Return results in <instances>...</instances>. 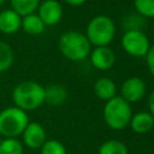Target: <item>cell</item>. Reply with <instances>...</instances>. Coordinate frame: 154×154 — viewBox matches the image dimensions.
Returning <instances> with one entry per match:
<instances>
[{
	"instance_id": "11",
	"label": "cell",
	"mask_w": 154,
	"mask_h": 154,
	"mask_svg": "<svg viewBox=\"0 0 154 154\" xmlns=\"http://www.w3.org/2000/svg\"><path fill=\"white\" fill-rule=\"evenodd\" d=\"M22 17L12 8L0 11V32L5 35H13L20 29Z\"/></svg>"
},
{
	"instance_id": "23",
	"label": "cell",
	"mask_w": 154,
	"mask_h": 154,
	"mask_svg": "<svg viewBox=\"0 0 154 154\" xmlns=\"http://www.w3.org/2000/svg\"><path fill=\"white\" fill-rule=\"evenodd\" d=\"M146 61H147V66H148L150 75L154 77V46H150V48L146 55Z\"/></svg>"
},
{
	"instance_id": "16",
	"label": "cell",
	"mask_w": 154,
	"mask_h": 154,
	"mask_svg": "<svg viewBox=\"0 0 154 154\" xmlns=\"http://www.w3.org/2000/svg\"><path fill=\"white\" fill-rule=\"evenodd\" d=\"M10 8L16 11L20 17L35 13L41 0H8Z\"/></svg>"
},
{
	"instance_id": "20",
	"label": "cell",
	"mask_w": 154,
	"mask_h": 154,
	"mask_svg": "<svg viewBox=\"0 0 154 154\" xmlns=\"http://www.w3.org/2000/svg\"><path fill=\"white\" fill-rule=\"evenodd\" d=\"M134 5L143 18H154V0H134Z\"/></svg>"
},
{
	"instance_id": "7",
	"label": "cell",
	"mask_w": 154,
	"mask_h": 154,
	"mask_svg": "<svg viewBox=\"0 0 154 154\" xmlns=\"http://www.w3.org/2000/svg\"><path fill=\"white\" fill-rule=\"evenodd\" d=\"M37 16L41 18L46 26L57 25L63 18V6L58 0L40 1L37 7Z\"/></svg>"
},
{
	"instance_id": "18",
	"label": "cell",
	"mask_w": 154,
	"mask_h": 154,
	"mask_svg": "<svg viewBox=\"0 0 154 154\" xmlns=\"http://www.w3.org/2000/svg\"><path fill=\"white\" fill-rule=\"evenodd\" d=\"M24 146L17 137H4L0 140V154H23Z\"/></svg>"
},
{
	"instance_id": "12",
	"label": "cell",
	"mask_w": 154,
	"mask_h": 154,
	"mask_svg": "<svg viewBox=\"0 0 154 154\" xmlns=\"http://www.w3.org/2000/svg\"><path fill=\"white\" fill-rule=\"evenodd\" d=\"M129 125L136 134H147L154 126V117L150 114V112H137L132 114Z\"/></svg>"
},
{
	"instance_id": "17",
	"label": "cell",
	"mask_w": 154,
	"mask_h": 154,
	"mask_svg": "<svg viewBox=\"0 0 154 154\" xmlns=\"http://www.w3.org/2000/svg\"><path fill=\"white\" fill-rule=\"evenodd\" d=\"M14 61L13 49L8 43L0 40V73L11 69Z\"/></svg>"
},
{
	"instance_id": "6",
	"label": "cell",
	"mask_w": 154,
	"mask_h": 154,
	"mask_svg": "<svg viewBox=\"0 0 154 154\" xmlns=\"http://www.w3.org/2000/svg\"><path fill=\"white\" fill-rule=\"evenodd\" d=\"M122 47L129 55L141 58L147 55L150 43L142 30H126L122 36Z\"/></svg>"
},
{
	"instance_id": "8",
	"label": "cell",
	"mask_w": 154,
	"mask_h": 154,
	"mask_svg": "<svg viewBox=\"0 0 154 154\" xmlns=\"http://www.w3.org/2000/svg\"><path fill=\"white\" fill-rule=\"evenodd\" d=\"M20 136L23 138V146L30 149L41 148L47 140L45 128L37 122H29Z\"/></svg>"
},
{
	"instance_id": "27",
	"label": "cell",
	"mask_w": 154,
	"mask_h": 154,
	"mask_svg": "<svg viewBox=\"0 0 154 154\" xmlns=\"http://www.w3.org/2000/svg\"><path fill=\"white\" fill-rule=\"evenodd\" d=\"M0 137H1V136H0ZM0 140H1V138H0Z\"/></svg>"
},
{
	"instance_id": "25",
	"label": "cell",
	"mask_w": 154,
	"mask_h": 154,
	"mask_svg": "<svg viewBox=\"0 0 154 154\" xmlns=\"http://www.w3.org/2000/svg\"><path fill=\"white\" fill-rule=\"evenodd\" d=\"M67 5H70V6H81V5H83L87 0H64Z\"/></svg>"
},
{
	"instance_id": "24",
	"label": "cell",
	"mask_w": 154,
	"mask_h": 154,
	"mask_svg": "<svg viewBox=\"0 0 154 154\" xmlns=\"http://www.w3.org/2000/svg\"><path fill=\"white\" fill-rule=\"evenodd\" d=\"M148 107H149V112L150 114L154 117V89L152 90L149 97H148Z\"/></svg>"
},
{
	"instance_id": "22",
	"label": "cell",
	"mask_w": 154,
	"mask_h": 154,
	"mask_svg": "<svg viewBox=\"0 0 154 154\" xmlns=\"http://www.w3.org/2000/svg\"><path fill=\"white\" fill-rule=\"evenodd\" d=\"M142 16H140L138 13L137 14H130L128 17L124 18V22H123V26L125 28V31L126 30H141L142 25H143V20H142Z\"/></svg>"
},
{
	"instance_id": "1",
	"label": "cell",
	"mask_w": 154,
	"mask_h": 154,
	"mask_svg": "<svg viewBox=\"0 0 154 154\" xmlns=\"http://www.w3.org/2000/svg\"><path fill=\"white\" fill-rule=\"evenodd\" d=\"M12 101L25 112L34 111L45 102V87L35 81H23L13 88Z\"/></svg>"
},
{
	"instance_id": "9",
	"label": "cell",
	"mask_w": 154,
	"mask_h": 154,
	"mask_svg": "<svg viewBox=\"0 0 154 154\" xmlns=\"http://www.w3.org/2000/svg\"><path fill=\"white\" fill-rule=\"evenodd\" d=\"M144 94H146V83L140 77H129L123 82L120 87V96L129 103L142 100Z\"/></svg>"
},
{
	"instance_id": "10",
	"label": "cell",
	"mask_w": 154,
	"mask_h": 154,
	"mask_svg": "<svg viewBox=\"0 0 154 154\" xmlns=\"http://www.w3.org/2000/svg\"><path fill=\"white\" fill-rule=\"evenodd\" d=\"M116 61L114 52L108 46H100L95 47L90 51V63L91 65L101 71L109 70Z\"/></svg>"
},
{
	"instance_id": "13",
	"label": "cell",
	"mask_w": 154,
	"mask_h": 154,
	"mask_svg": "<svg viewBox=\"0 0 154 154\" xmlns=\"http://www.w3.org/2000/svg\"><path fill=\"white\" fill-rule=\"evenodd\" d=\"M94 91L99 99L103 101H108L114 96H117V85L111 78L102 77L95 82Z\"/></svg>"
},
{
	"instance_id": "5",
	"label": "cell",
	"mask_w": 154,
	"mask_h": 154,
	"mask_svg": "<svg viewBox=\"0 0 154 154\" xmlns=\"http://www.w3.org/2000/svg\"><path fill=\"white\" fill-rule=\"evenodd\" d=\"M28 113L16 106H8L0 111V136L17 137L22 135L29 123Z\"/></svg>"
},
{
	"instance_id": "21",
	"label": "cell",
	"mask_w": 154,
	"mask_h": 154,
	"mask_svg": "<svg viewBox=\"0 0 154 154\" xmlns=\"http://www.w3.org/2000/svg\"><path fill=\"white\" fill-rule=\"evenodd\" d=\"M40 149L41 154H67L65 146L58 140H46Z\"/></svg>"
},
{
	"instance_id": "19",
	"label": "cell",
	"mask_w": 154,
	"mask_h": 154,
	"mask_svg": "<svg viewBox=\"0 0 154 154\" xmlns=\"http://www.w3.org/2000/svg\"><path fill=\"white\" fill-rule=\"evenodd\" d=\"M97 154H129L128 147L119 140H108L103 142Z\"/></svg>"
},
{
	"instance_id": "2",
	"label": "cell",
	"mask_w": 154,
	"mask_h": 154,
	"mask_svg": "<svg viewBox=\"0 0 154 154\" xmlns=\"http://www.w3.org/2000/svg\"><path fill=\"white\" fill-rule=\"evenodd\" d=\"M58 47L60 53L66 59L72 61H81L85 59L91 51V45L85 34L76 30H70L61 34L58 41Z\"/></svg>"
},
{
	"instance_id": "3",
	"label": "cell",
	"mask_w": 154,
	"mask_h": 154,
	"mask_svg": "<svg viewBox=\"0 0 154 154\" xmlns=\"http://www.w3.org/2000/svg\"><path fill=\"white\" fill-rule=\"evenodd\" d=\"M132 108L122 96H114L106 101L103 107V119L108 128L113 130H123L129 126L132 117Z\"/></svg>"
},
{
	"instance_id": "4",
	"label": "cell",
	"mask_w": 154,
	"mask_h": 154,
	"mask_svg": "<svg viewBox=\"0 0 154 154\" xmlns=\"http://www.w3.org/2000/svg\"><path fill=\"white\" fill-rule=\"evenodd\" d=\"M85 36L95 47L108 46L116 36V24L107 16H96L88 23Z\"/></svg>"
},
{
	"instance_id": "15",
	"label": "cell",
	"mask_w": 154,
	"mask_h": 154,
	"mask_svg": "<svg viewBox=\"0 0 154 154\" xmlns=\"http://www.w3.org/2000/svg\"><path fill=\"white\" fill-rule=\"evenodd\" d=\"M45 28H46V25L43 24V22L37 16L36 12L22 17L20 29H23L24 32H26L28 35H34V36L40 35L45 31Z\"/></svg>"
},
{
	"instance_id": "14",
	"label": "cell",
	"mask_w": 154,
	"mask_h": 154,
	"mask_svg": "<svg viewBox=\"0 0 154 154\" xmlns=\"http://www.w3.org/2000/svg\"><path fill=\"white\" fill-rule=\"evenodd\" d=\"M67 99L66 89L60 84H51L45 87V102L51 106H60Z\"/></svg>"
},
{
	"instance_id": "26",
	"label": "cell",
	"mask_w": 154,
	"mask_h": 154,
	"mask_svg": "<svg viewBox=\"0 0 154 154\" xmlns=\"http://www.w3.org/2000/svg\"><path fill=\"white\" fill-rule=\"evenodd\" d=\"M6 1H8V0H0V6H2V5L6 2Z\"/></svg>"
}]
</instances>
